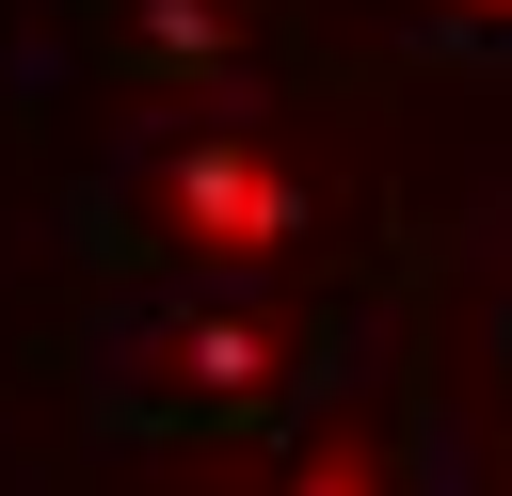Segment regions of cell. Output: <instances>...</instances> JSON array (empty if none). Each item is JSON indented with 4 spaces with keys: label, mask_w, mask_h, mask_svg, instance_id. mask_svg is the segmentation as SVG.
Returning <instances> with one entry per match:
<instances>
[{
    "label": "cell",
    "mask_w": 512,
    "mask_h": 496,
    "mask_svg": "<svg viewBox=\"0 0 512 496\" xmlns=\"http://www.w3.org/2000/svg\"><path fill=\"white\" fill-rule=\"evenodd\" d=\"M96 240H112V256H160V288H176V272H208V288H288V256L320 240V160L272 128L256 80L160 96V112L128 128V160L96 176Z\"/></svg>",
    "instance_id": "1"
},
{
    "label": "cell",
    "mask_w": 512,
    "mask_h": 496,
    "mask_svg": "<svg viewBox=\"0 0 512 496\" xmlns=\"http://www.w3.org/2000/svg\"><path fill=\"white\" fill-rule=\"evenodd\" d=\"M432 32H480V48H512V0H416Z\"/></svg>",
    "instance_id": "5"
},
{
    "label": "cell",
    "mask_w": 512,
    "mask_h": 496,
    "mask_svg": "<svg viewBox=\"0 0 512 496\" xmlns=\"http://www.w3.org/2000/svg\"><path fill=\"white\" fill-rule=\"evenodd\" d=\"M272 496H400V448H384V416H368V400L304 416V432H288V480H272Z\"/></svg>",
    "instance_id": "4"
},
{
    "label": "cell",
    "mask_w": 512,
    "mask_h": 496,
    "mask_svg": "<svg viewBox=\"0 0 512 496\" xmlns=\"http://www.w3.org/2000/svg\"><path fill=\"white\" fill-rule=\"evenodd\" d=\"M320 352L336 336H320L304 288H208V272H176V288H144L96 336V400L128 432H272V416L320 400Z\"/></svg>",
    "instance_id": "2"
},
{
    "label": "cell",
    "mask_w": 512,
    "mask_h": 496,
    "mask_svg": "<svg viewBox=\"0 0 512 496\" xmlns=\"http://www.w3.org/2000/svg\"><path fill=\"white\" fill-rule=\"evenodd\" d=\"M128 64L160 96H224L240 80V0H128Z\"/></svg>",
    "instance_id": "3"
}]
</instances>
